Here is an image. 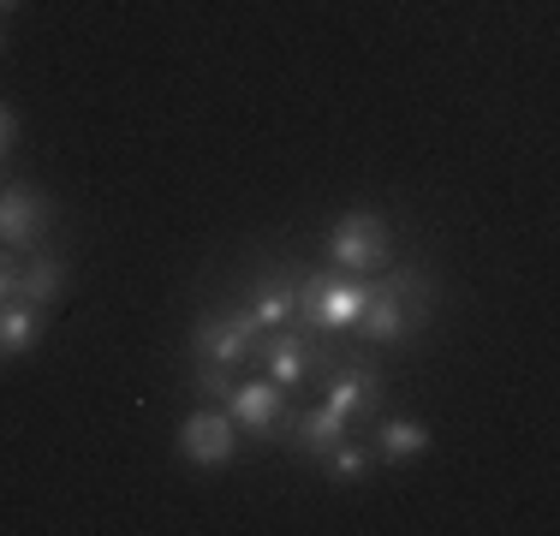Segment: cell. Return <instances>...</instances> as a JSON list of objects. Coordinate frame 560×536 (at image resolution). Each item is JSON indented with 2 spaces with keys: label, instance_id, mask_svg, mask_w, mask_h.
Returning <instances> with one entry per match:
<instances>
[{
  "label": "cell",
  "instance_id": "obj_2",
  "mask_svg": "<svg viewBox=\"0 0 560 536\" xmlns=\"http://www.w3.org/2000/svg\"><path fill=\"white\" fill-rule=\"evenodd\" d=\"M370 304V287L346 268H304L299 275V328L311 334H346L358 328Z\"/></svg>",
  "mask_w": 560,
  "mask_h": 536
},
{
  "label": "cell",
  "instance_id": "obj_3",
  "mask_svg": "<svg viewBox=\"0 0 560 536\" xmlns=\"http://www.w3.org/2000/svg\"><path fill=\"white\" fill-rule=\"evenodd\" d=\"M328 257H335V268H346V275H376V268H388V257H394V226L382 221L376 209L340 214V221L328 226Z\"/></svg>",
  "mask_w": 560,
  "mask_h": 536
},
{
  "label": "cell",
  "instance_id": "obj_6",
  "mask_svg": "<svg viewBox=\"0 0 560 536\" xmlns=\"http://www.w3.org/2000/svg\"><path fill=\"white\" fill-rule=\"evenodd\" d=\"M221 411L238 429H250L257 441H275L280 429H292V418H299V411L287 406V387L269 382V375H262V382H233V394H226Z\"/></svg>",
  "mask_w": 560,
  "mask_h": 536
},
{
  "label": "cell",
  "instance_id": "obj_7",
  "mask_svg": "<svg viewBox=\"0 0 560 536\" xmlns=\"http://www.w3.org/2000/svg\"><path fill=\"white\" fill-rule=\"evenodd\" d=\"M55 197H43L36 185H7L0 191V245L7 250H36L43 233L55 226Z\"/></svg>",
  "mask_w": 560,
  "mask_h": 536
},
{
  "label": "cell",
  "instance_id": "obj_11",
  "mask_svg": "<svg viewBox=\"0 0 560 536\" xmlns=\"http://www.w3.org/2000/svg\"><path fill=\"white\" fill-rule=\"evenodd\" d=\"M346 423L335 406H316V411H304V418H292V441H299V453H311V459H323L328 447H340L346 441Z\"/></svg>",
  "mask_w": 560,
  "mask_h": 536
},
{
  "label": "cell",
  "instance_id": "obj_20",
  "mask_svg": "<svg viewBox=\"0 0 560 536\" xmlns=\"http://www.w3.org/2000/svg\"><path fill=\"white\" fill-rule=\"evenodd\" d=\"M0 358H7V352H0Z\"/></svg>",
  "mask_w": 560,
  "mask_h": 536
},
{
  "label": "cell",
  "instance_id": "obj_9",
  "mask_svg": "<svg viewBox=\"0 0 560 536\" xmlns=\"http://www.w3.org/2000/svg\"><path fill=\"white\" fill-rule=\"evenodd\" d=\"M299 263H269L250 280V316L257 328H292L299 322Z\"/></svg>",
  "mask_w": 560,
  "mask_h": 536
},
{
  "label": "cell",
  "instance_id": "obj_4",
  "mask_svg": "<svg viewBox=\"0 0 560 536\" xmlns=\"http://www.w3.org/2000/svg\"><path fill=\"white\" fill-rule=\"evenodd\" d=\"M257 316H250V304H215V311H203L191 322V352L203 358V364H226L238 370L250 358V346H257Z\"/></svg>",
  "mask_w": 560,
  "mask_h": 536
},
{
  "label": "cell",
  "instance_id": "obj_17",
  "mask_svg": "<svg viewBox=\"0 0 560 536\" xmlns=\"http://www.w3.org/2000/svg\"><path fill=\"white\" fill-rule=\"evenodd\" d=\"M12 143H19V114H12L7 102H0V155H7Z\"/></svg>",
  "mask_w": 560,
  "mask_h": 536
},
{
  "label": "cell",
  "instance_id": "obj_18",
  "mask_svg": "<svg viewBox=\"0 0 560 536\" xmlns=\"http://www.w3.org/2000/svg\"><path fill=\"white\" fill-rule=\"evenodd\" d=\"M12 7H19V0H0V12H12Z\"/></svg>",
  "mask_w": 560,
  "mask_h": 536
},
{
  "label": "cell",
  "instance_id": "obj_10",
  "mask_svg": "<svg viewBox=\"0 0 560 536\" xmlns=\"http://www.w3.org/2000/svg\"><path fill=\"white\" fill-rule=\"evenodd\" d=\"M60 292H66V263L48 257V250H31V257H24V268H19V292H12V299L48 311V304H60Z\"/></svg>",
  "mask_w": 560,
  "mask_h": 536
},
{
  "label": "cell",
  "instance_id": "obj_1",
  "mask_svg": "<svg viewBox=\"0 0 560 536\" xmlns=\"http://www.w3.org/2000/svg\"><path fill=\"white\" fill-rule=\"evenodd\" d=\"M435 304H442V292H435V275H423V268H394L388 280H382L376 292H370L364 316H358V328H364L370 346H399L418 322L435 316Z\"/></svg>",
  "mask_w": 560,
  "mask_h": 536
},
{
  "label": "cell",
  "instance_id": "obj_5",
  "mask_svg": "<svg viewBox=\"0 0 560 536\" xmlns=\"http://www.w3.org/2000/svg\"><path fill=\"white\" fill-rule=\"evenodd\" d=\"M323 382H328V399H323V406H335L346 423H370V418H382V399H388V382H382V370L370 364L364 352L335 358V370H328Z\"/></svg>",
  "mask_w": 560,
  "mask_h": 536
},
{
  "label": "cell",
  "instance_id": "obj_15",
  "mask_svg": "<svg viewBox=\"0 0 560 536\" xmlns=\"http://www.w3.org/2000/svg\"><path fill=\"white\" fill-rule=\"evenodd\" d=\"M191 382H197V394H203L209 406H226V394H233V370L226 364H203V358H197Z\"/></svg>",
  "mask_w": 560,
  "mask_h": 536
},
{
  "label": "cell",
  "instance_id": "obj_14",
  "mask_svg": "<svg viewBox=\"0 0 560 536\" xmlns=\"http://www.w3.org/2000/svg\"><path fill=\"white\" fill-rule=\"evenodd\" d=\"M370 459H376V447H364V441H340V447L323 453V471L335 482H358L370 471Z\"/></svg>",
  "mask_w": 560,
  "mask_h": 536
},
{
  "label": "cell",
  "instance_id": "obj_16",
  "mask_svg": "<svg viewBox=\"0 0 560 536\" xmlns=\"http://www.w3.org/2000/svg\"><path fill=\"white\" fill-rule=\"evenodd\" d=\"M19 268H24V263H12V250L0 245V304H7L12 292H19Z\"/></svg>",
  "mask_w": 560,
  "mask_h": 536
},
{
  "label": "cell",
  "instance_id": "obj_12",
  "mask_svg": "<svg viewBox=\"0 0 560 536\" xmlns=\"http://www.w3.org/2000/svg\"><path fill=\"white\" fill-rule=\"evenodd\" d=\"M36 340H43V311H36V304H24V299L0 304V352L19 358V352H31Z\"/></svg>",
  "mask_w": 560,
  "mask_h": 536
},
{
  "label": "cell",
  "instance_id": "obj_19",
  "mask_svg": "<svg viewBox=\"0 0 560 536\" xmlns=\"http://www.w3.org/2000/svg\"><path fill=\"white\" fill-rule=\"evenodd\" d=\"M0 48H7V31H0Z\"/></svg>",
  "mask_w": 560,
  "mask_h": 536
},
{
  "label": "cell",
  "instance_id": "obj_13",
  "mask_svg": "<svg viewBox=\"0 0 560 536\" xmlns=\"http://www.w3.org/2000/svg\"><path fill=\"white\" fill-rule=\"evenodd\" d=\"M423 447H430V429H423L418 418H382V429H376L382 459H418Z\"/></svg>",
  "mask_w": 560,
  "mask_h": 536
},
{
  "label": "cell",
  "instance_id": "obj_8",
  "mask_svg": "<svg viewBox=\"0 0 560 536\" xmlns=\"http://www.w3.org/2000/svg\"><path fill=\"white\" fill-rule=\"evenodd\" d=\"M233 447H238V423L215 406L191 411V418L179 423V453L191 465H203V471H221V465L233 459Z\"/></svg>",
  "mask_w": 560,
  "mask_h": 536
}]
</instances>
